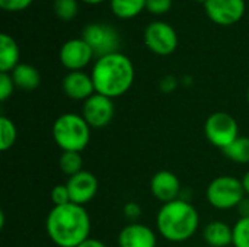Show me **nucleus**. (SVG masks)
<instances>
[{"instance_id": "obj_30", "label": "nucleus", "mask_w": 249, "mask_h": 247, "mask_svg": "<svg viewBox=\"0 0 249 247\" xmlns=\"http://www.w3.org/2000/svg\"><path fill=\"white\" fill-rule=\"evenodd\" d=\"M177 87V79L172 77V76H166L162 82H160V89L166 93L172 92L174 89Z\"/></svg>"}, {"instance_id": "obj_19", "label": "nucleus", "mask_w": 249, "mask_h": 247, "mask_svg": "<svg viewBox=\"0 0 249 247\" xmlns=\"http://www.w3.org/2000/svg\"><path fill=\"white\" fill-rule=\"evenodd\" d=\"M147 0H109L112 13L120 19H131L146 9Z\"/></svg>"}, {"instance_id": "obj_23", "label": "nucleus", "mask_w": 249, "mask_h": 247, "mask_svg": "<svg viewBox=\"0 0 249 247\" xmlns=\"http://www.w3.org/2000/svg\"><path fill=\"white\" fill-rule=\"evenodd\" d=\"M79 12L77 0H54V13L64 22L73 20Z\"/></svg>"}, {"instance_id": "obj_6", "label": "nucleus", "mask_w": 249, "mask_h": 247, "mask_svg": "<svg viewBox=\"0 0 249 247\" xmlns=\"http://www.w3.org/2000/svg\"><path fill=\"white\" fill-rule=\"evenodd\" d=\"M204 134L210 144L225 150L239 137V127L231 114L214 112L204 122Z\"/></svg>"}, {"instance_id": "obj_25", "label": "nucleus", "mask_w": 249, "mask_h": 247, "mask_svg": "<svg viewBox=\"0 0 249 247\" xmlns=\"http://www.w3.org/2000/svg\"><path fill=\"white\" fill-rule=\"evenodd\" d=\"M51 201H53L54 207L70 204L71 199H70V194H69L67 185H55L53 188V191H51Z\"/></svg>"}, {"instance_id": "obj_36", "label": "nucleus", "mask_w": 249, "mask_h": 247, "mask_svg": "<svg viewBox=\"0 0 249 247\" xmlns=\"http://www.w3.org/2000/svg\"><path fill=\"white\" fill-rule=\"evenodd\" d=\"M248 102H249V87H248Z\"/></svg>"}, {"instance_id": "obj_5", "label": "nucleus", "mask_w": 249, "mask_h": 247, "mask_svg": "<svg viewBox=\"0 0 249 247\" xmlns=\"http://www.w3.org/2000/svg\"><path fill=\"white\" fill-rule=\"evenodd\" d=\"M245 197L247 194L242 181L229 175L214 178L206 189V198L209 204L223 211L236 208Z\"/></svg>"}, {"instance_id": "obj_33", "label": "nucleus", "mask_w": 249, "mask_h": 247, "mask_svg": "<svg viewBox=\"0 0 249 247\" xmlns=\"http://www.w3.org/2000/svg\"><path fill=\"white\" fill-rule=\"evenodd\" d=\"M241 181H242V185H244V189H245L247 197H249V170L244 175V178Z\"/></svg>"}, {"instance_id": "obj_7", "label": "nucleus", "mask_w": 249, "mask_h": 247, "mask_svg": "<svg viewBox=\"0 0 249 247\" xmlns=\"http://www.w3.org/2000/svg\"><path fill=\"white\" fill-rule=\"evenodd\" d=\"M82 38L93 49L95 55L104 57L120 52V35L117 29L108 23H89L82 31Z\"/></svg>"}, {"instance_id": "obj_18", "label": "nucleus", "mask_w": 249, "mask_h": 247, "mask_svg": "<svg viewBox=\"0 0 249 247\" xmlns=\"http://www.w3.org/2000/svg\"><path fill=\"white\" fill-rule=\"evenodd\" d=\"M13 83L16 87L22 90H35L41 83V74L39 71L26 63H19L16 68L10 73Z\"/></svg>"}, {"instance_id": "obj_3", "label": "nucleus", "mask_w": 249, "mask_h": 247, "mask_svg": "<svg viewBox=\"0 0 249 247\" xmlns=\"http://www.w3.org/2000/svg\"><path fill=\"white\" fill-rule=\"evenodd\" d=\"M200 223V215L196 207L187 199H175L162 204L156 215V227L159 234L168 242L181 243L191 239Z\"/></svg>"}, {"instance_id": "obj_29", "label": "nucleus", "mask_w": 249, "mask_h": 247, "mask_svg": "<svg viewBox=\"0 0 249 247\" xmlns=\"http://www.w3.org/2000/svg\"><path fill=\"white\" fill-rule=\"evenodd\" d=\"M123 214H124L125 220H128L130 223H137V220L142 217V207L137 202L130 201L124 205Z\"/></svg>"}, {"instance_id": "obj_17", "label": "nucleus", "mask_w": 249, "mask_h": 247, "mask_svg": "<svg viewBox=\"0 0 249 247\" xmlns=\"http://www.w3.org/2000/svg\"><path fill=\"white\" fill-rule=\"evenodd\" d=\"M19 64V47L16 41L7 35L0 36V73H12Z\"/></svg>"}, {"instance_id": "obj_20", "label": "nucleus", "mask_w": 249, "mask_h": 247, "mask_svg": "<svg viewBox=\"0 0 249 247\" xmlns=\"http://www.w3.org/2000/svg\"><path fill=\"white\" fill-rule=\"evenodd\" d=\"M58 167L70 178L83 170V157L79 151H63L58 159Z\"/></svg>"}, {"instance_id": "obj_10", "label": "nucleus", "mask_w": 249, "mask_h": 247, "mask_svg": "<svg viewBox=\"0 0 249 247\" xmlns=\"http://www.w3.org/2000/svg\"><path fill=\"white\" fill-rule=\"evenodd\" d=\"M95 52L83 38H73L63 44L60 61L70 71H82L93 58Z\"/></svg>"}, {"instance_id": "obj_14", "label": "nucleus", "mask_w": 249, "mask_h": 247, "mask_svg": "<svg viewBox=\"0 0 249 247\" xmlns=\"http://www.w3.org/2000/svg\"><path fill=\"white\" fill-rule=\"evenodd\" d=\"M155 231L142 223H128L118 234L120 247H156Z\"/></svg>"}, {"instance_id": "obj_11", "label": "nucleus", "mask_w": 249, "mask_h": 247, "mask_svg": "<svg viewBox=\"0 0 249 247\" xmlns=\"http://www.w3.org/2000/svg\"><path fill=\"white\" fill-rule=\"evenodd\" d=\"M204 9L210 20L229 26L239 22L245 15V0H207Z\"/></svg>"}, {"instance_id": "obj_31", "label": "nucleus", "mask_w": 249, "mask_h": 247, "mask_svg": "<svg viewBox=\"0 0 249 247\" xmlns=\"http://www.w3.org/2000/svg\"><path fill=\"white\" fill-rule=\"evenodd\" d=\"M236 208L239 211L241 218H249V197H245Z\"/></svg>"}, {"instance_id": "obj_9", "label": "nucleus", "mask_w": 249, "mask_h": 247, "mask_svg": "<svg viewBox=\"0 0 249 247\" xmlns=\"http://www.w3.org/2000/svg\"><path fill=\"white\" fill-rule=\"evenodd\" d=\"M115 115V106L112 99L95 93L88 100L83 102L82 116L88 122V125L93 130L105 128L111 124Z\"/></svg>"}, {"instance_id": "obj_24", "label": "nucleus", "mask_w": 249, "mask_h": 247, "mask_svg": "<svg viewBox=\"0 0 249 247\" xmlns=\"http://www.w3.org/2000/svg\"><path fill=\"white\" fill-rule=\"evenodd\" d=\"M233 246L249 247V218H239L233 226Z\"/></svg>"}, {"instance_id": "obj_34", "label": "nucleus", "mask_w": 249, "mask_h": 247, "mask_svg": "<svg viewBox=\"0 0 249 247\" xmlns=\"http://www.w3.org/2000/svg\"><path fill=\"white\" fill-rule=\"evenodd\" d=\"M82 1H85L88 4H98V3H102L104 0H82Z\"/></svg>"}, {"instance_id": "obj_28", "label": "nucleus", "mask_w": 249, "mask_h": 247, "mask_svg": "<svg viewBox=\"0 0 249 247\" xmlns=\"http://www.w3.org/2000/svg\"><path fill=\"white\" fill-rule=\"evenodd\" d=\"M34 0H0V7L6 12H22L32 4Z\"/></svg>"}, {"instance_id": "obj_2", "label": "nucleus", "mask_w": 249, "mask_h": 247, "mask_svg": "<svg viewBox=\"0 0 249 247\" xmlns=\"http://www.w3.org/2000/svg\"><path fill=\"white\" fill-rule=\"evenodd\" d=\"M90 76L96 93L115 99L125 95L133 86L134 66L127 55L114 52L99 57L93 64Z\"/></svg>"}, {"instance_id": "obj_16", "label": "nucleus", "mask_w": 249, "mask_h": 247, "mask_svg": "<svg viewBox=\"0 0 249 247\" xmlns=\"http://www.w3.org/2000/svg\"><path fill=\"white\" fill-rule=\"evenodd\" d=\"M203 237L209 247H228L233 245V227L216 220L206 226Z\"/></svg>"}, {"instance_id": "obj_4", "label": "nucleus", "mask_w": 249, "mask_h": 247, "mask_svg": "<svg viewBox=\"0 0 249 247\" xmlns=\"http://www.w3.org/2000/svg\"><path fill=\"white\" fill-rule=\"evenodd\" d=\"M90 127L79 114H63L53 124L54 143L63 151L82 153L90 141Z\"/></svg>"}, {"instance_id": "obj_8", "label": "nucleus", "mask_w": 249, "mask_h": 247, "mask_svg": "<svg viewBox=\"0 0 249 247\" xmlns=\"http://www.w3.org/2000/svg\"><path fill=\"white\" fill-rule=\"evenodd\" d=\"M144 44L158 55H169L178 47V35L169 23L152 22L144 31Z\"/></svg>"}, {"instance_id": "obj_27", "label": "nucleus", "mask_w": 249, "mask_h": 247, "mask_svg": "<svg viewBox=\"0 0 249 247\" xmlns=\"http://www.w3.org/2000/svg\"><path fill=\"white\" fill-rule=\"evenodd\" d=\"M172 7V0H147L146 1V10H149L153 15H163L169 12Z\"/></svg>"}, {"instance_id": "obj_22", "label": "nucleus", "mask_w": 249, "mask_h": 247, "mask_svg": "<svg viewBox=\"0 0 249 247\" xmlns=\"http://www.w3.org/2000/svg\"><path fill=\"white\" fill-rule=\"evenodd\" d=\"M18 138V130L15 122L7 116H0V150L7 151L13 147Z\"/></svg>"}, {"instance_id": "obj_1", "label": "nucleus", "mask_w": 249, "mask_h": 247, "mask_svg": "<svg viewBox=\"0 0 249 247\" xmlns=\"http://www.w3.org/2000/svg\"><path fill=\"white\" fill-rule=\"evenodd\" d=\"M47 234L58 247H77L89 239L90 217L83 205L53 207L45 220Z\"/></svg>"}, {"instance_id": "obj_15", "label": "nucleus", "mask_w": 249, "mask_h": 247, "mask_svg": "<svg viewBox=\"0 0 249 247\" xmlns=\"http://www.w3.org/2000/svg\"><path fill=\"white\" fill-rule=\"evenodd\" d=\"M63 92L67 98L74 100H88L95 95V86L90 74L85 71H70L63 79Z\"/></svg>"}, {"instance_id": "obj_21", "label": "nucleus", "mask_w": 249, "mask_h": 247, "mask_svg": "<svg viewBox=\"0 0 249 247\" xmlns=\"http://www.w3.org/2000/svg\"><path fill=\"white\" fill-rule=\"evenodd\" d=\"M225 156L236 163H249V137H238L223 150Z\"/></svg>"}, {"instance_id": "obj_35", "label": "nucleus", "mask_w": 249, "mask_h": 247, "mask_svg": "<svg viewBox=\"0 0 249 247\" xmlns=\"http://www.w3.org/2000/svg\"><path fill=\"white\" fill-rule=\"evenodd\" d=\"M196 1H200V3H206L207 0H196Z\"/></svg>"}, {"instance_id": "obj_32", "label": "nucleus", "mask_w": 249, "mask_h": 247, "mask_svg": "<svg viewBox=\"0 0 249 247\" xmlns=\"http://www.w3.org/2000/svg\"><path fill=\"white\" fill-rule=\"evenodd\" d=\"M77 247H107V245L104 243V242H101V240H98V239H88V240H85L82 245H79Z\"/></svg>"}, {"instance_id": "obj_13", "label": "nucleus", "mask_w": 249, "mask_h": 247, "mask_svg": "<svg viewBox=\"0 0 249 247\" xmlns=\"http://www.w3.org/2000/svg\"><path fill=\"white\" fill-rule=\"evenodd\" d=\"M150 192L158 201L168 204L179 198L181 182L174 172L159 170L150 179Z\"/></svg>"}, {"instance_id": "obj_26", "label": "nucleus", "mask_w": 249, "mask_h": 247, "mask_svg": "<svg viewBox=\"0 0 249 247\" xmlns=\"http://www.w3.org/2000/svg\"><path fill=\"white\" fill-rule=\"evenodd\" d=\"M15 87L16 86L13 83L10 73H0V100L1 102L7 100L12 96Z\"/></svg>"}, {"instance_id": "obj_12", "label": "nucleus", "mask_w": 249, "mask_h": 247, "mask_svg": "<svg viewBox=\"0 0 249 247\" xmlns=\"http://www.w3.org/2000/svg\"><path fill=\"white\" fill-rule=\"evenodd\" d=\"M66 185H67L71 202L77 205H83V207L96 197L98 188H99L96 176L88 170H82L70 176Z\"/></svg>"}]
</instances>
